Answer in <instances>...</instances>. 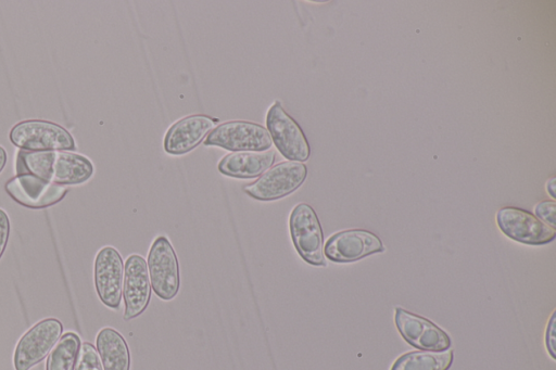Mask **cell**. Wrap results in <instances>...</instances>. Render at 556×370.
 Listing matches in <instances>:
<instances>
[{"label": "cell", "instance_id": "6da1fadb", "mask_svg": "<svg viewBox=\"0 0 556 370\" xmlns=\"http://www.w3.org/2000/svg\"><path fill=\"white\" fill-rule=\"evenodd\" d=\"M16 175L31 174L56 184H79L93 174L89 158L71 151H18Z\"/></svg>", "mask_w": 556, "mask_h": 370}, {"label": "cell", "instance_id": "7a4b0ae2", "mask_svg": "<svg viewBox=\"0 0 556 370\" xmlns=\"http://www.w3.org/2000/svg\"><path fill=\"white\" fill-rule=\"evenodd\" d=\"M289 229L299 255L309 265L325 267L323 229L314 208L300 203L289 217Z\"/></svg>", "mask_w": 556, "mask_h": 370}, {"label": "cell", "instance_id": "3957f363", "mask_svg": "<svg viewBox=\"0 0 556 370\" xmlns=\"http://www.w3.org/2000/svg\"><path fill=\"white\" fill-rule=\"evenodd\" d=\"M11 142L25 151L75 150L72 135L61 125L41 119L23 120L10 131Z\"/></svg>", "mask_w": 556, "mask_h": 370}, {"label": "cell", "instance_id": "277c9868", "mask_svg": "<svg viewBox=\"0 0 556 370\" xmlns=\"http://www.w3.org/2000/svg\"><path fill=\"white\" fill-rule=\"evenodd\" d=\"M307 167L301 162H281L263 173L243 191L260 201H274L294 192L306 179Z\"/></svg>", "mask_w": 556, "mask_h": 370}, {"label": "cell", "instance_id": "5b68a950", "mask_svg": "<svg viewBox=\"0 0 556 370\" xmlns=\"http://www.w3.org/2000/svg\"><path fill=\"white\" fill-rule=\"evenodd\" d=\"M204 144L241 151H267L271 137L266 127L247 120H230L216 126L205 138Z\"/></svg>", "mask_w": 556, "mask_h": 370}, {"label": "cell", "instance_id": "8992f818", "mask_svg": "<svg viewBox=\"0 0 556 370\" xmlns=\"http://www.w3.org/2000/svg\"><path fill=\"white\" fill-rule=\"evenodd\" d=\"M267 130L278 151L289 161L305 162L311 155L308 141L296 120L276 101L266 116Z\"/></svg>", "mask_w": 556, "mask_h": 370}, {"label": "cell", "instance_id": "52a82bcc", "mask_svg": "<svg viewBox=\"0 0 556 370\" xmlns=\"http://www.w3.org/2000/svg\"><path fill=\"white\" fill-rule=\"evenodd\" d=\"M147 266L154 293L164 301L173 299L180 286L179 264L169 240L157 237L152 243Z\"/></svg>", "mask_w": 556, "mask_h": 370}, {"label": "cell", "instance_id": "ba28073f", "mask_svg": "<svg viewBox=\"0 0 556 370\" xmlns=\"http://www.w3.org/2000/svg\"><path fill=\"white\" fill-rule=\"evenodd\" d=\"M63 324L56 318H46L33 326L16 344L13 363L15 370H29L39 363L56 344Z\"/></svg>", "mask_w": 556, "mask_h": 370}, {"label": "cell", "instance_id": "9c48e42d", "mask_svg": "<svg viewBox=\"0 0 556 370\" xmlns=\"http://www.w3.org/2000/svg\"><path fill=\"white\" fill-rule=\"evenodd\" d=\"M496 221L505 235L523 244L542 245L556 237V229L522 208L503 207L496 214Z\"/></svg>", "mask_w": 556, "mask_h": 370}, {"label": "cell", "instance_id": "30bf717a", "mask_svg": "<svg viewBox=\"0 0 556 370\" xmlns=\"http://www.w3.org/2000/svg\"><path fill=\"white\" fill-rule=\"evenodd\" d=\"M394 322L402 337L417 349L441 352L452 345L451 337L443 329L404 308H395Z\"/></svg>", "mask_w": 556, "mask_h": 370}, {"label": "cell", "instance_id": "8fae6325", "mask_svg": "<svg viewBox=\"0 0 556 370\" xmlns=\"http://www.w3.org/2000/svg\"><path fill=\"white\" fill-rule=\"evenodd\" d=\"M93 280L100 301L112 309L121 305L124 281V263L118 251L112 246L102 247L93 266Z\"/></svg>", "mask_w": 556, "mask_h": 370}, {"label": "cell", "instance_id": "7c38bea8", "mask_svg": "<svg viewBox=\"0 0 556 370\" xmlns=\"http://www.w3.org/2000/svg\"><path fill=\"white\" fill-rule=\"evenodd\" d=\"M384 251L380 238L364 229L343 230L331 235L325 246L324 254L333 263H352Z\"/></svg>", "mask_w": 556, "mask_h": 370}, {"label": "cell", "instance_id": "4fadbf2b", "mask_svg": "<svg viewBox=\"0 0 556 370\" xmlns=\"http://www.w3.org/2000/svg\"><path fill=\"white\" fill-rule=\"evenodd\" d=\"M7 193L18 204L29 208H43L56 204L67 188L46 181L31 174L16 175L5 182Z\"/></svg>", "mask_w": 556, "mask_h": 370}, {"label": "cell", "instance_id": "5bb4252c", "mask_svg": "<svg viewBox=\"0 0 556 370\" xmlns=\"http://www.w3.org/2000/svg\"><path fill=\"white\" fill-rule=\"evenodd\" d=\"M123 297L125 303L124 320H130L141 315L151 298V283L147 261L138 254L126 259L123 281Z\"/></svg>", "mask_w": 556, "mask_h": 370}, {"label": "cell", "instance_id": "9a60e30c", "mask_svg": "<svg viewBox=\"0 0 556 370\" xmlns=\"http://www.w3.org/2000/svg\"><path fill=\"white\" fill-rule=\"evenodd\" d=\"M219 119L204 114L186 116L173 124L164 137V150L181 155L193 150L212 131Z\"/></svg>", "mask_w": 556, "mask_h": 370}, {"label": "cell", "instance_id": "2e32d148", "mask_svg": "<svg viewBox=\"0 0 556 370\" xmlns=\"http://www.w3.org/2000/svg\"><path fill=\"white\" fill-rule=\"evenodd\" d=\"M275 157L273 150L233 152L219 161L218 170L233 178H255L271 167Z\"/></svg>", "mask_w": 556, "mask_h": 370}, {"label": "cell", "instance_id": "e0dca14e", "mask_svg": "<svg viewBox=\"0 0 556 370\" xmlns=\"http://www.w3.org/2000/svg\"><path fill=\"white\" fill-rule=\"evenodd\" d=\"M103 370H129L130 353L123 335L113 328L101 329L96 339Z\"/></svg>", "mask_w": 556, "mask_h": 370}, {"label": "cell", "instance_id": "ac0fdd59", "mask_svg": "<svg viewBox=\"0 0 556 370\" xmlns=\"http://www.w3.org/2000/svg\"><path fill=\"white\" fill-rule=\"evenodd\" d=\"M454 359L451 348L432 352L415 350L401 355L390 370H448Z\"/></svg>", "mask_w": 556, "mask_h": 370}, {"label": "cell", "instance_id": "d6986e66", "mask_svg": "<svg viewBox=\"0 0 556 370\" xmlns=\"http://www.w3.org/2000/svg\"><path fill=\"white\" fill-rule=\"evenodd\" d=\"M79 348V336L75 332H66L51 349L46 370H74Z\"/></svg>", "mask_w": 556, "mask_h": 370}, {"label": "cell", "instance_id": "ffe728a7", "mask_svg": "<svg viewBox=\"0 0 556 370\" xmlns=\"http://www.w3.org/2000/svg\"><path fill=\"white\" fill-rule=\"evenodd\" d=\"M75 370H103L97 348L89 342L80 344Z\"/></svg>", "mask_w": 556, "mask_h": 370}, {"label": "cell", "instance_id": "44dd1931", "mask_svg": "<svg viewBox=\"0 0 556 370\" xmlns=\"http://www.w3.org/2000/svg\"><path fill=\"white\" fill-rule=\"evenodd\" d=\"M534 212L540 220L556 229V202L554 200H545L538 203Z\"/></svg>", "mask_w": 556, "mask_h": 370}, {"label": "cell", "instance_id": "7402d4cb", "mask_svg": "<svg viewBox=\"0 0 556 370\" xmlns=\"http://www.w3.org/2000/svg\"><path fill=\"white\" fill-rule=\"evenodd\" d=\"M555 323H556V319H555V311H554L549 318V321L546 327V332H545V345H546L547 352L549 353V355L553 359H556V352H555L556 328H555Z\"/></svg>", "mask_w": 556, "mask_h": 370}, {"label": "cell", "instance_id": "603a6c76", "mask_svg": "<svg viewBox=\"0 0 556 370\" xmlns=\"http://www.w3.org/2000/svg\"><path fill=\"white\" fill-rule=\"evenodd\" d=\"M10 235V219L7 213L0 208V258L7 247Z\"/></svg>", "mask_w": 556, "mask_h": 370}, {"label": "cell", "instance_id": "cb8c5ba5", "mask_svg": "<svg viewBox=\"0 0 556 370\" xmlns=\"http://www.w3.org/2000/svg\"><path fill=\"white\" fill-rule=\"evenodd\" d=\"M546 190L547 192L549 193V195L555 199L556 197V194H555V177H552L547 180L546 182Z\"/></svg>", "mask_w": 556, "mask_h": 370}, {"label": "cell", "instance_id": "d4e9b609", "mask_svg": "<svg viewBox=\"0 0 556 370\" xmlns=\"http://www.w3.org/2000/svg\"><path fill=\"white\" fill-rule=\"evenodd\" d=\"M5 163H7V152L2 146H0V173L2 171L3 167L5 166Z\"/></svg>", "mask_w": 556, "mask_h": 370}]
</instances>
